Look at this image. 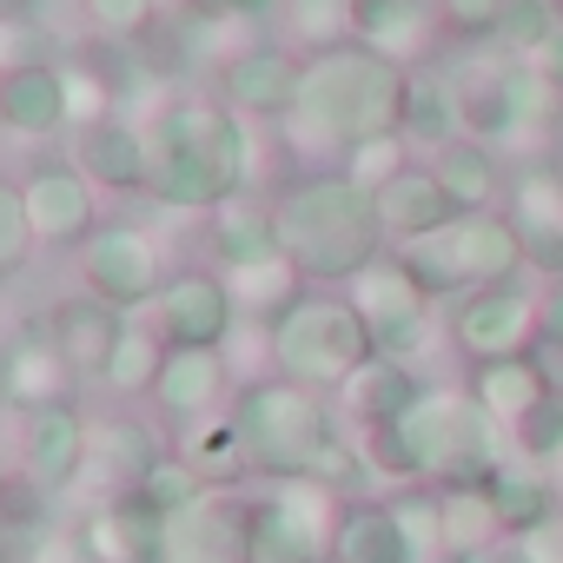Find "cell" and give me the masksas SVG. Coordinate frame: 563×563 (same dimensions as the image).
Here are the masks:
<instances>
[{
    "label": "cell",
    "mask_w": 563,
    "mask_h": 563,
    "mask_svg": "<svg viewBox=\"0 0 563 563\" xmlns=\"http://www.w3.org/2000/svg\"><path fill=\"white\" fill-rule=\"evenodd\" d=\"M497 411L477 391H418L398 418L365 424V464L391 477H438V484H484L504 464Z\"/></svg>",
    "instance_id": "6da1fadb"
},
{
    "label": "cell",
    "mask_w": 563,
    "mask_h": 563,
    "mask_svg": "<svg viewBox=\"0 0 563 563\" xmlns=\"http://www.w3.org/2000/svg\"><path fill=\"white\" fill-rule=\"evenodd\" d=\"M405 67L372 54L365 41L358 47H325L319 60H306L299 74V100L286 107V126H292V146H358V140H378V133H398L405 126Z\"/></svg>",
    "instance_id": "7a4b0ae2"
},
{
    "label": "cell",
    "mask_w": 563,
    "mask_h": 563,
    "mask_svg": "<svg viewBox=\"0 0 563 563\" xmlns=\"http://www.w3.org/2000/svg\"><path fill=\"white\" fill-rule=\"evenodd\" d=\"M272 225H278V252H286L306 278H358L378 258V239H385L378 192L358 186L352 173L299 179L272 206Z\"/></svg>",
    "instance_id": "3957f363"
},
{
    "label": "cell",
    "mask_w": 563,
    "mask_h": 563,
    "mask_svg": "<svg viewBox=\"0 0 563 563\" xmlns=\"http://www.w3.org/2000/svg\"><path fill=\"white\" fill-rule=\"evenodd\" d=\"M245 173V140L219 107H173L146 140V179L173 206H225Z\"/></svg>",
    "instance_id": "277c9868"
},
{
    "label": "cell",
    "mask_w": 563,
    "mask_h": 563,
    "mask_svg": "<svg viewBox=\"0 0 563 563\" xmlns=\"http://www.w3.org/2000/svg\"><path fill=\"white\" fill-rule=\"evenodd\" d=\"M405 265L418 272V286L431 299H457V292L504 286V278H517L530 258H523V239H517L510 219H497V212H457L451 225H438L424 239H405Z\"/></svg>",
    "instance_id": "5b68a950"
},
{
    "label": "cell",
    "mask_w": 563,
    "mask_h": 563,
    "mask_svg": "<svg viewBox=\"0 0 563 563\" xmlns=\"http://www.w3.org/2000/svg\"><path fill=\"white\" fill-rule=\"evenodd\" d=\"M272 352H278V372L292 385L325 391V385H345L378 352V339L352 299H292L272 325Z\"/></svg>",
    "instance_id": "8992f818"
},
{
    "label": "cell",
    "mask_w": 563,
    "mask_h": 563,
    "mask_svg": "<svg viewBox=\"0 0 563 563\" xmlns=\"http://www.w3.org/2000/svg\"><path fill=\"white\" fill-rule=\"evenodd\" d=\"M239 438H245V457L278 471V477H319L325 451H332V418L325 405L312 398V385H258L245 391L239 405Z\"/></svg>",
    "instance_id": "52a82bcc"
},
{
    "label": "cell",
    "mask_w": 563,
    "mask_h": 563,
    "mask_svg": "<svg viewBox=\"0 0 563 563\" xmlns=\"http://www.w3.org/2000/svg\"><path fill=\"white\" fill-rule=\"evenodd\" d=\"M339 510L312 477H292V490H278L272 504H252V556L258 563H319L332 556Z\"/></svg>",
    "instance_id": "ba28073f"
},
{
    "label": "cell",
    "mask_w": 563,
    "mask_h": 563,
    "mask_svg": "<svg viewBox=\"0 0 563 563\" xmlns=\"http://www.w3.org/2000/svg\"><path fill=\"white\" fill-rule=\"evenodd\" d=\"M451 339L471 352V365L530 352V339H537V306H530V292L517 286V278L484 286V292H464V306H457V319H451Z\"/></svg>",
    "instance_id": "9c48e42d"
},
{
    "label": "cell",
    "mask_w": 563,
    "mask_h": 563,
    "mask_svg": "<svg viewBox=\"0 0 563 563\" xmlns=\"http://www.w3.org/2000/svg\"><path fill=\"white\" fill-rule=\"evenodd\" d=\"M424 286H418V272L405 265V252H378L358 278H352V306H358V319L372 325V339H378V352H391V345H405L418 325H424Z\"/></svg>",
    "instance_id": "30bf717a"
},
{
    "label": "cell",
    "mask_w": 563,
    "mask_h": 563,
    "mask_svg": "<svg viewBox=\"0 0 563 563\" xmlns=\"http://www.w3.org/2000/svg\"><path fill=\"white\" fill-rule=\"evenodd\" d=\"M232 325V292L206 272H186L159 292V332L166 345H219Z\"/></svg>",
    "instance_id": "8fae6325"
},
{
    "label": "cell",
    "mask_w": 563,
    "mask_h": 563,
    "mask_svg": "<svg viewBox=\"0 0 563 563\" xmlns=\"http://www.w3.org/2000/svg\"><path fill=\"white\" fill-rule=\"evenodd\" d=\"M464 206L444 192V179L431 166H405L378 186V219H385V239H424L438 225H451Z\"/></svg>",
    "instance_id": "7c38bea8"
},
{
    "label": "cell",
    "mask_w": 563,
    "mask_h": 563,
    "mask_svg": "<svg viewBox=\"0 0 563 563\" xmlns=\"http://www.w3.org/2000/svg\"><path fill=\"white\" fill-rule=\"evenodd\" d=\"M510 225H517V239H523V258H530L537 272L563 278V179H556L550 166L517 186Z\"/></svg>",
    "instance_id": "4fadbf2b"
},
{
    "label": "cell",
    "mask_w": 563,
    "mask_h": 563,
    "mask_svg": "<svg viewBox=\"0 0 563 563\" xmlns=\"http://www.w3.org/2000/svg\"><path fill=\"white\" fill-rule=\"evenodd\" d=\"M431 27H438L431 0H352V34L398 67L431 47Z\"/></svg>",
    "instance_id": "5bb4252c"
},
{
    "label": "cell",
    "mask_w": 563,
    "mask_h": 563,
    "mask_svg": "<svg viewBox=\"0 0 563 563\" xmlns=\"http://www.w3.org/2000/svg\"><path fill=\"white\" fill-rule=\"evenodd\" d=\"M332 563H418V543L405 537L391 504H352V510H339Z\"/></svg>",
    "instance_id": "9a60e30c"
},
{
    "label": "cell",
    "mask_w": 563,
    "mask_h": 563,
    "mask_svg": "<svg viewBox=\"0 0 563 563\" xmlns=\"http://www.w3.org/2000/svg\"><path fill=\"white\" fill-rule=\"evenodd\" d=\"M87 286H93L107 306L146 299V286H153V252H146V239L126 232V225H113L107 239H93V245H87Z\"/></svg>",
    "instance_id": "2e32d148"
},
{
    "label": "cell",
    "mask_w": 563,
    "mask_h": 563,
    "mask_svg": "<svg viewBox=\"0 0 563 563\" xmlns=\"http://www.w3.org/2000/svg\"><path fill=\"white\" fill-rule=\"evenodd\" d=\"M299 60L292 54H278V47H252L225 67V93L239 113H286L299 100Z\"/></svg>",
    "instance_id": "e0dca14e"
},
{
    "label": "cell",
    "mask_w": 563,
    "mask_h": 563,
    "mask_svg": "<svg viewBox=\"0 0 563 563\" xmlns=\"http://www.w3.org/2000/svg\"><path fill=\"white\" fill-rule=\"evenodd\" d=\"M21 199H27V225H34V239H47V245L87 239L93 206H87V186H80L74 173H34Z\"/></svg>",
    "instance_id": "ac0fdd59"
},
{
    "label": "cell",
    "mask_w": 563,
    "mask_h": 563,
    "mask_svg": "<svg viewBox=\"0 0 563 563\" xmlns=\"http://www.w3.org/2000/svg\"><path fill=\"white\" fill-rule=\"evenodd\" d=\"M219 385H225V365L212 358V345H173L166 365H159V378H153L159 405L179 411V418H199L219 398Z\"/></svg>",
    "instance_id": "d6986e66"
},
{
    "label": "cell",
    "mask_w": 563,
    "mask_h": 563,
    "mask_svg": "<svg viewBox=\"0 0 563 563\" xmlns=\"http://www.w3.org/2000/svg\"><path fill=\"white\" fill-rule=\"evenodd\" d=\"M60 113H67L60 74H47V67H8L0 74V120L14 133H47V126H60Z\"/></svg>",
    "instance_id": "ffe728a7"
},
{
    "label": "cell",
    "mask_w": 563,
    "mask_h": 563,
    "mask_svg": "<svg viewBox=\"0 0 563 563\" xmlns=\"http://www.w3.org/2000/svg\"><path fill=\"white\" fill-rule=\"evenodd\" d=\"M484 497H490V510H497V523H504L510 537H523V530H537L543 517H556V497H550V484L537 477V464H497V471L484 477Z\"/></svg>",
    "instance_id": "44dd1931"
},
{
    "label": "cell",
    "mask_w": 563,
    "mask_h": 563,
    "mask_svg": "<svg viewBox=\"0 0 563 563\" xmlns=\"http://www.w3.org/2000/svg\"><path fill=\"white\" fill-rule=\"evenodd\" d=\"M418 378L391 358V352H372L352 378H345V398H352V411L365 418V424H378V418H398L405 405H418Z\"/></svg>",
    "instance_id": "7402d4cb"
},
{
    "label": "cell",
    "mask_w": 563,
    "mask_h": 563,
    "mask_svg": "<svg viewBox=\"0 0 563 563\" xmlns=\"http://www.w3.org/2000/svg\"><path fill=\"white\" fill-rule=\"evenodd\" d=\"M471 391H477L504 424H517V418L543 398V378H537L530 352H510V358H484V365H471Z\"/></svg>",
    "instance_id": "603a6c76"
},
{
    "label": "cell",
    "mask_w": 563,
    "mask_h": 563,
    "mask_svg": "<svg viewBox=\"0 0 563 563\" xmlns=\"http://www.w3.org/2000/svg\"><path fill=\"white\" fill-rule=\"evenodd\" d=\"M431 173L444 179V192H451L464 212H484V199L497 192V159H490L484 140H444L438 159H431Z\"/></svg>",
    "instance_id": "cb8c5ba5"
},
{
    "label": "cell",
    "mask_w": 563,
    "mask_h": 563,
    "mask_svg": "<svg viewBox=\"0 0 563 563\" xmlns=\"http://www.w3.org/2000/svg\"><path fill=\"white\" fill-rule=\"evenodd\" d=\"M504 107H510V140L550 133V126L563 120V87H550L530 60H510V67H504Z\"/></svg>",
    "instance_id": "d4e9b609"
},
{
    "label": "cell",
    "mask_w": 563,
    "mask_h": 563,
    "mask_svg": "<svg viewBox=\"0 0 563 563\" xmlns=\"http://www.w3.org/2000/svg\"><path fill=\"white\" fill-rule=\"evenodd\" d=\"M438 510H444V556L484 550V543H497V530H504L497 510H490V497H484V484H444Z\"/></svg>",
    "instance_id": "484cf974"
},
{
    "label": "cell",
    "mask_w": 563,
    "mask_h": 563,
    "mask_svg": "<svg viewBox=\"0 0 563 563\" xmlns=\"http://www.w3.org/2000/svg\"><path fill=\"white\" fill-rule=\"evenodd\" d=\"M405 133L418 140H464V120H457V87L451 80H411L405 93Z\"/></svg>",
    "instance_id": "4316f807"
},
{
    "label": "cell",
    "mask_w": 563,
    "mask_h": 563,
    "mask_svg": "<svg viewBox=\"0 0 563 563\" xmlns=\"http://www.w3.org/2000/svg\"><path fill=\"white\" fill-rule=\"evenodd\" d=\"M219 252H225L232 265H258V258H272V252H278V225H272V212L225 199V206H219Z\"/></svg>",
    "instance_id": "83f0119b"
},
{
    "label": "cell",
    "mask_w": 563,
    "mask_h": 563,
    "mask_svg": "<svg viewBox=\"0 0 563 563\" xmlns=\"http://www.w3.org/2000/svg\"><path fill=\"white\" fill-rule=\"evenodd\" d=\"M556 27H563L556 0H504V14H497V41L510 47V60H530Z\"/></svg>",
    "instance_id": "f1b7e54d"
},
{
    "label": "cell",
    "mask_w": 563,
    "mask_h": 563,
    "mask_svg": "<svg viewBox=\"0 0 563 563\" xmlns=\"http://www.w3.org/2000/svg\"><path fill=\"white\" fill-rule=\"evenodd\" d=\"M80 159H87V173H93V179H113V186L146 179V146H140V140H126V133H93V140L80 146Z\"/></svg>",
    "instance_id": "f546056e"
},
{
    "label": "cell",
    "mask_w": 563,
    "mask_h": 563,
    "mask_svg": "<svg viewBox=\"0 0 563 563\" xmlns=\"http://www.w3.org/2000/svg\"><path fill=\"white\" fill-rule=\"evenodd\" d=\"M510 431L523 457H563V398H537Z\"/></svg>",
    "instance_id": "4dcf8cb0"
},
{
    "label": "cell",
    "mask_w": 563,
    "mask_h": 563,
    "mask_svg": "<svg viewBox=\"0 0 563 563\" xmlns=\"http://www.w3.org/2000/svg\"><path fill=\"white\" fill-rule=\"evenodd\" d=\"M345 173H352L358 186H372V192H378V186H385L391 173H405V140H398V133H378V140H358V146L345 153Z\"/></svg>",
    "instance_id": "1f68e13d"
},
{
    "label": "cell",
    "mask_w": 563,
    "mask_h": 563,
    "mask_svg": "<svg viewBox=\"0 0 563 563\" xmlns=\"http://www.w3.org/2000/svg\"><path fill=\"white\" fill-rule=\"evenodd\" d=\"M292 27L319 47H339V34H352V0H292Z\"/></svg>",
    "instance_id": "d6a6232c"
},
{
    "label": "cell",
    "mask_w": 563,
    "mask_h": 563,
    "mask_svg": "<svg viewBox=\"0 0 563 563\" xmlns=\"http://www.w3.org/2000/svg\"><path fill=\"white\" fill-rule=\"evenodd\" d=\"M497 14H504V0H438V27H451L457 41L497 34Z\"/></svg>",
    "instance_id": "836d02e7"
},
{
    "label": "cell",
    "mask_w": 563,
    "mask_h": 563,
    "mask_svg": "<svg viewBox=\"0 0 563 563\" xmlns=\"http://www.w3.org/2000/svg\"><path fill=\"white\" fill-rule=\"evenodd\" d=\"M27 239H34V225H27V199H21L14 186H0V272H14V265H21Z\"/></svg>",
    "instance_id": "e575fe53"
},
{
    "label": "cell",
    "mask_w": 563,
    "mask_h": 563,
    "mask_svg": "<svg viewBox=\"0 0 563 563\" xmlns=\"http://www.w3.org/2000/svg\"><path fill=\"white\" fill-rule=\"evenodd\" d=\"M530 365H537V378H543V398H563V332H543V325H537Z\"/></svg>",
    "instance_id": "d590c367"
},
{
    "label": "cell",
    "mask_w": 563,
    "mask_h": 563,
    "mask_svg": "<svg viewBox=\"0 0 563 563\" xmlns=\"http://www.w3.org/2000/svg\"><path fill=\"white\" fill-rule=\"evenodd\" d=\"M517 550H523L530 563H563V510H556V517H543L537 530H523V537H517Z\"/></svg>",
    "instance_id": "8d00e7d4"
},
{
    "label": "cell",
    "mask_w": 563,
    "mask_h": 563,
    "mask_svg": "<svg viewBox=\"0 0 563 563\" xmlns=\"http://www.w3.org/2000/svg\"><path fill=\"white\" fill-rule=\"evenodd\" d=\"M87 14H93V27H107V34H133V27L146 21V0H87Z\"/></svg>",
    "instance_id": "74e56055"
},
{
    "label": "cell",
    "mask_w": 563,
    "mask_h": 563,
    "mask_svg": "<svg viewBox=\"0 0 563 563\" xmlns=\"http://www.w3.org/2000/svg\"><path fill=\"white\" fill-rule=\"evenodd\" d=\"M530 67H537V74H543L550 87H563V27H556V34H550V41H543V47L530 54Z\"/></svg>",
    "instance_id": "f35d334b"
},
{
    "label": "cell",
    "mask_w": 563,
    "mask_h": 563,
    "mask_svg": "<svg viewBox=\"0 0 563 563\" xmlns=\"http://www.w3.org/2000/svg\"><path fill=\"white\" fill-rule=\"evenodd\" d=\"M451 563H530L517 543H484V550H457Z\"/></svg>",
    "instance_id": "ab89813d"
},
{
    "label": "cell",
    "mask_w": 563,
    "mask_h": 563,
    "mask_svg": "<svg viewBox=\"0 0 563 563\" xmlns=\"http://www.w3.org/2000/svg\"><path fill=\"white\" fill-rule=\"evenodd\" d=\"M537 325H543V332H563V278H556V292L537 306Z\"/></svg>",
    "instance_id": "60d3db41"
},
{
    "label": "cell",
    "mask_w": 563,
    "mask_h": 563,
    "mask_svg": "<svg viewBox=\"0 0 563 563\" xmlns=\"http://www.w3.org/2000/svg\"><path fill=\"white\" fill-rule=\"evenodd\" d=\"M219 8H232V14H258L265 0H219Z\"/></svg>",
    "instance_id": "b9f144b4"
},
{
    "label": "cell",
    "mask_w": 563,
    "mask_h": 563,
    "mask_svg": "<svg viewBox=\"0 0 563 563\" xmlns=\"http://www.w3.org/2000/svg\"><path fill=\"white\" fill-rule=\"evenodd\" d=\"M550 173H556V179H563V153H556V159H550Z\"/></svg>",
    "instance_id": "7bdbcfd3"
}]
</instances>
